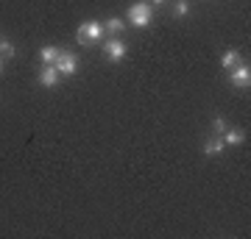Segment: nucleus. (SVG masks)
<instances>
[{
  "label": "nucleus",
  "instance_id": "1",
  "mask_svg": "<svg viewBox=\"0 0 251 239\" xmlns=\"http://www.w3.org/2000/svg\"><path fill=\"white\" fill-rule=\"evenodd\" d=\"M100 36H103V25H100V22H95V20H90V22H81V28L75 31L78 44H92V42H98Z\"/></svg>",
  "mask_w": 251,
  "mask_h": 239
},
{
  "label": "nucleus",
  "instance_id": "2",
  "mask_svg": "<svg viewBox=\"0 0 251 239\" xmlns=\"http://www.w3.org/2000/svg\"><path fill=\"white\" fill-rule=\"evenodd\" d=\"M128 22H134V28L151 25V3H134L128 9Z\"/></svg>",
  "mask_w": 251,
  "mask_h": 239
},
{
  "label": "nucleus",
  "instance_id": "3",
  "mask_svg": "<svg viewBox=\"0 0 251 239\" xmlns=\"http://www.w3.org/2000/svg\"><path fill=\"white\" fill-rule=\"evenodd\" d=\"M229 81H232V87H237V89H249V84H251V70H249V64H243V62H237L229 70Z\"/></svg>",
  "mask_w": 251,
  "mask_h": 239
},
{
  "label": "nucleus",
  "instance_id": "4",
  "mask_svg": "<svg viewBox=\"0 0 251 239\" xmlns=\"http://www.w3.org/2000/svg\"><path fill=\"white\" fill-rule=\"evenodd\" d=\"M53 67L59 70V75H75V70H78V59H75V53H59V59L53 62Z\"/></svg>",
  "mask_w": 251,
  "mask_h": 239
},
{
  "label": "nucleus",
  "instance_id": "5",
  "mask_svg": "<svg viewBox=\"0 0 251 239\" xmlns=\"http://www.w3.org/2000/svg\"><path fill=\"white\" fill-rule=\"evenodd\" d=\"M103 56H106L109 62H120L126 56V42H120V39H109L106 44H103Z\"/></svg>",
  "mask_w": 251,
  "mask_h": 239
},
{
  "label": "nucleus",
  "instance_id": "6",
  "mask_svg": "<svg viewBox=\"0 0 251 239\" xmlns=\"http://www.w3.org/2000/svg\"><path fill=\"white\" fill-rule=\"evenodd\" d=\"M36 81H39L45 89H53L56 84H59V70H56L53 64H45V67L39 70V75H36Z\"/></svg>",
  "mask_w": 251,
  "mask_h": 239
},
{
  "label": "nucleus",
  "instance_id": "7",
  "mask_svg": "<svg viewBox=\"0 0 251 239\" xmlns=\"http://www.w3.org/2000/svg\"><path fill=\"white\" fill-rule=\"evenodd\" d=\"M221 136H224V145H243L246 142V131L243 128H226Z\"/></svg>",
  "mask_w": 251,
  "mask_h": 239
},
{
  "label": "nucleus",
  "instance_id": "8",
  "mask_svg": "<svg viewBox=\"0 0 251 239\" xmlns=\"http://www.w3.org/2000/svg\"><path fill=\"white\" fill-rule=\"evenodd\" d=\"M218 153H224V136L221 133L212 136V139H206V145H204V156H218Z\"/></svg>",
  "mask_w": 251,
  "mask_h": 239
},
{
  "label": "nucleus",
  "instance_id": "9",
  "mask_svg": "<svg viewBox=\"0 0 251 239\" xmlns=\"http://www.w3.org/2000/svg\"><path fill=\"white\" fill-rule=\"evenodd\" d=\"M59 53H62L59 47H42V50H39V62L42 64H53L56 59H59Z\"/></svg>",
  "mask_w": 251,
  "mask_h": 239
},
{
  "label": "nucleus",
  "instance_id": "10",
  "mask_svg": "<svg viewBox=\"0 0 251 239\" xmlns=\"http://www.w3.org/2000/svg\"><path fill=\"white\" fill-rule=\"evenodd\" d=\"M237 62H240V53H237V50H226V53L221 56V67H224V70H232Z\"/></svg>",
  "mask_w": 251,
  "mask_h": 239
},
{
  "label": "nucleus",
  "instance_id": "11",
  "mask_svg": "<svg viewBox=\"0 0 251 239\" xmlns=\"http://www.w3.org/2000/svg\"><path fill=\"white\" fill-rule=\"evenodd\" d=\"M190 14V3L187 0H176L173 3V17H187Z\"/></svg>",
  "mask_w": 251,
  "mask_h": 239
},
{
  "label": "nucleus",
  "instance_id": "12",
  "mask_svg": "<svg viewBox=\"0 0 251 239\" xmlns=\"http://www.w3.org/2000/svg\"><path fill=\"white\" fill-rule=\"evenodd\" d=\"M106 28H109V34H123V31H126V22H123L120 17H112V20L106 22Z\"/></svg>",
  "mask_w": 251,
  "mask_h": 239
},
{
  "label": "nucleus",
  "instance_id": "13",
  "mask_svg": "<svg viewBox=\"0 0 251 239\" xmlns=\"http://www.w3.org/2000/svg\"><path fill=\"white\" fill-rule=\"evenodd\" d=\"M0 56H3V59H11V56H14V44H11L9 39H0Z\"/></svg>",
  "mask_w": 251,
  "mask_h": 239
},
{
  "label": "nucleus",
  "instance_id": "14",
  "mask_svg": "<svg viewBox=\"0 0 251 239\" xmlns=\"http://www.w3.org/2000/svg\"><path fill=\"white\" fill-rule=\"evenodd\" d=\"M212 128H215V133H224L226 128H229V125H226L224 117H215V120H212Z\"/></svg>",
  "mask_w": 251,
  "mask_h": 239
},
{
  "label": "nucleus",
  "instance_id": "15",
  "mask_svg": "<svg viewBox=\"0 0 251 239\" xmlns=\"http://www.w3.org/2000/svg\"><path fill=\"white\" fill-rule=\"evenodd\" d=\"M153 6H165V0H151Z\"/></svg>",
  "mask_w": 251,
  "mask_h": 239
},
{
  "label": "nucleus",
  "instance_id": "16",
  "mask_svg": "<svg viewBox=\"0 0 251 239\" xmlns=\"http://www.w3.org/2000/svg\"><path fill=\"white\" fill-rule=\"evenodd\" d=\"M0 72H3V59H0Z\"/></svg>",
  "mask_w": 251,
  "mask_h": 239
}]
</instances>
